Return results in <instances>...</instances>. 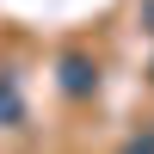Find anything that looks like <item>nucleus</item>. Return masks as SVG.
<instances>
[{
	"instance_id": "2",
	"label": "nucleus",
	"mask_w": 154,
	"mask_h": 154,
	"mask_svg": "<svg viewBox=\"0 0 154 154\" xmlns=\"http://www.w3.org/2000/svg\"><path fill=\"white\" fill-rule=\"evenodd\" d=\"M0 123H19V93H12V80H0Z\"/></svg>"
},
{
	"instance_id": "1",
	"label": "nucleus",
	"mask_w": 154,
	"mask_h": 154,
	"mask_svg": "<svg viewBox=\"0 0 154 154\" xmlns=\"http://www.w3.org/2000/svg\"><path fill=\"white\" fill-rule=\"evenodd\" d=\"M93 80H99V74L86 68L80 56H68V68H62V86H68V93H86V86H93Z\"/></svg>"
}]
</instances>
